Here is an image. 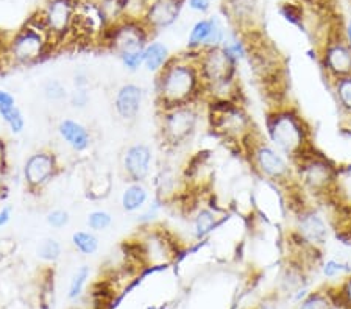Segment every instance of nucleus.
<instances>
[{
	"instance_id": "nucleus-1",
	"label": "nucleus",
	"mask_w": 351,
	"mask_h": 309,
	"mask_svg": "<svg viewBox=\"0 0 351 309\" xmlns=\"http://www.w3.org/2000/svg\"><path fill=\"white\" fill-rule=\"evenodd\" d=\"M154 92L158 111L205 100L197 52L188 50L172 55L171 61L155 75Z\"/></svg>"
},
{
	"instance_id": "nucleus-2",
	"label": "nucleus",
	"mask_w": 351,
	"mask_h": 309,
	"mask_svg": "<svg viewBox=\"0 0 351 309\" xmlns=\"http://www.w3.org/2000/svg\"><path fill=\"white\" fill-rule=\"evenodd\" d=\"M264 136L292 162L315 149L314 132L306 117L287 102L270 106L265 114Z\"/></svg>"
},
{
	"instance_id": "nucleus-3",
	"label": "nucleus",
	"mask_w": 351,
	"mask_h": 309,
	"mask_svg": "<svg viewBox=\"0 0 351 309\" xmlns=\"http://www.w3.org/2000/svg\"><path fill=\"white\" fill-rule=\"evenodd\" d=\"M197 63L205 91V102L209 100H239L237 69L239 60L225 46L205 49L197 52Z\"/></svg>"
},
{
	"instance_id": "nucleus-4",
	"label": "nucleus",
	"mask_w": 351,
	"mask_h": 309,
	"mask_svg": "<svg viewBox=\"0 0 351 309\" xmlns=\"http://www.w3.org/2000/svg\"><path fill=\"white\" fill-rule=\"evenodd\" d=\"M241 151L256 177L278 188H297L293 162L259 130L243 143Z\"/></svg>"
},
{
	"instance_id": "nucleus-5",
	"label": "nucleus",
	"mask_w": 351,
	"mask_h": 309,
	"mask_svg": "<svg viewBox=\"0 0 351 309\" xmlns=\"http://www.w3.org/2000/svg\"><path fill=\"white\" fill-rule=\"evenodd\" d=\"M295 184L300 193L319 201L337 200L341 167L320 150H311L293 162Z\"/></svg>"
},
{
	"instance_id": "nucleus-6",
	"label": "nucleus",
	"mask_w": 351,
	"mask_h": 309,
	"mask_svg": "<svg viewBox=\"0 0 351 309\" xmlns=\"http://www.w3.org/2000/svg\"><path fill=\"white\" fill-rule=\"evenodd\" d=\"M206 119L211 132L225 143L242 145L258 130L241 100H209Z\"/></svg>"
},
{
	"instance_id": "nucleus-7",
	"label": "nucleus",
	"mask_w": 351,
	"mask_h": 309,
	"mask_svg": "<svg viewBox=\"0 0 351 309\" xmlns=\"http://www.w3.org/2000/svg\"><path fill=\"white\" fill-rule=\"evenodd\" d=\"M55 46L41 16L32 18L14 33L8 42V56L14 64L33 66L43 61Z\"/></svg>"
},
{
	"instance_id": "nucleus-8",
	"label": "nucleus",
	"mask_w": 351,
	"mask_h": 309,
	"mask_svg": "<svg viewBox=\"0 0 351 309\" xmlns=\"http://www.w3.org/2000/svg\"><path fill=\"white\" fill-rule=\"evenodd\" d=\"M202 122L200 102L172 106L158 111L161 143L167 149H181L189 144L198 132Z\"/></svg>"
},
{
	"instance_id": "nucleus-9",
	"label": "nucleus",
	"mask_w": 351,
	"mask_h": 309,
	"mask_svg": "<svg viewBox=\"0 0 351 309\" xmlns=\"http://www.w3.org/2000/svg\"><path fill=\"white\" fill-rule=\"evenodd\" d=\"M292 240L297 247L309 251H319L330 239L326 219L311 205L292 208Z\"/></svg>"
},
{
	"instance_id": "nucleus-10",
	"label": "nucleus",
	"mask_w": 351,
	"mask_h": 309,
	"mask_svg": "<svg viewBox=\"0 0 351 309\" xmlns=\"http://www.w3.org/2000/svg\"><path fill=\"white\" fill-rule=\"evenodd\" d=\"M152 41V32L141 18L123 16L106 30L101 44H105L117 58L134 52H144L147 44Z\"/></svg>"
},
{
	"instance_id": "nucleus-11",
	"label": "nucleus",
	"mask_w": 351,
	"mask_h": 309,
	"mask_svg": "<svg viewBox=\"0 0 351 309\" xmlns=\"http://www.w3.org/2000/svg\"><path fill=\"white\" fill-rule=\"evenodd\" d=\"M319 63L328 82L351 75V49L345 28L331 25L319 50Z\"/></svg>"
},
{
	"instance_id": "nucleus-12",
	"label": "nucleus",
	"mask_w": 351,
	"mask_h": 309,
	"mask_svg": "<svg viewBox=\"0 0 351 309\" xmlns=\"http://www.w3.org/2000/svg\"><path fill=\"white\" fill-rule=\"evenodd\" d=\"M77 7L78 0H45L44 8L39 11L55 46L71 39Z\"/></svg>"
},
{
	"instance_id": "nucleus-13",
	"label": "nucleus",
	"mask_w": 351,
	"mask_h": 309,
	"mask_svg": "<svg viewBox=\"0 0 351 309\" xmlns=\"http://www.w3.org/2000/svg\"><path fill=\"white\" fill-rule=\"evenodd\" d=\"M24 182L30 193L43 190L60 173V162L52 150L43 149L28 156L24 164Z\"/></svg>"
},
{
	"instance_id": "nucleus-14",
	"label": "nucleus",
	"mask_w": 351,
	"mask_h": 309,
	"mask_svg": "<svg viewBox=\"0 0 351 309\" xmlns=\"http://www.w3.org/2000/svg\"><path fill=\"white\" fill-rule=\"evenodd\" d=\"M184 3L186 0H144L143 13L138 18L154 35L172 27L180 19Z\"/></svg>"
},
{
	"instance_id": "nucleus-15",
	"label": "nucleus",
	"mask_w": 351,
	"mask_h": 309,
	"mask_svg": "<svg viewBox=\"0 0 351 309\" xmlns=\"http://www.w3.org/2000/svg\"><path fill=\"white\" fill-rule=\"evenodd\" d=\"M226 38V30L217 16L213 18H202L192 25L188 36L189 52H202L205 49L222 47Z\"/></svg>"
},
{
	"instance_id": "nucleus-16",
	"label": "nucleus",
	"mask_w": 351,
	"mask_h": 309,
	"mask_svg": "<svg viewBox=\"0 0 351 309\" xmlns=\"http://www.w3.org/2000/svg\"><path fill=\"white\" fill-rule=\"evenodd\" d=\"M154 151L144 143L128 145L122 153V172L128 183H145L152 173Z\"/></svg>"
},
{
	"instance_id": "nucleus-17",
	"label": "nucleus",
	"mask_w": 351,
	"mask_h": 309,
	"mask_svg": "<svg viewBox=\"0 0 351 309\" xmlns=\"http://www.w3.org/2000/svg\"><path fill=\"white\" fill-rule=\"evenodd\" d=\"M144 102V89L136 83H125L117 89L114 95V111L119 119L132 123L138 119Z\"/></svg>"
},
{
	"instance_id": "nucleus-18",
	"label": "nucleus",
	"mask_w": 351,
	"mask_h": 309,
	"mask_svg": "<svg viewBox=\"0 0 351 309\" xmlns=\"http://www.w3.org/2000/svg\"><path fill=\"white\" fill-rule=\"evenodd\" d=\"M223 10L225 16L237 28V32H253L258 0H223Z\"/></svg>"
},
{
	"instance_id": "nucleus-19",
	"label": "nucleus",
	"mask_w": 351,
	"mask_h": 309,
	"mask_svg": "<svg viewBox=\"0 0 351 309\" xmlns=\"http://www.w3.org/2000/svg\"><path fill=\"white\" fill-rule=\"evenodd\" d=\"M58 134L64 140L67 147H71L77 153L86 151L93 144V136L86 125L75 119H63L58 123Z\"/></svg>"
},
{
	"instance_id": "nucleus-20",
	"label": "nucleus",
	"mask_w": 351,
	"mask_h": 309,
	"mask_svg": "<svg viewBox=\"0 0 351 309\" xmlns=\"http://www.w3.org/2000/svg\"><path fill=\"white\" fill-rule=\"evenodd\" d=\"M150 200V193L144 183H128L121 194V206L128 214L141 212Z\"/></svg>"
},
{
	"instance_id": "nucleus-21",
	"label": "nucleus",
	"mask_w": 351,
	"mask_h": 309,
	"mask_svg": "<svg viewBox=\"0 0 351 309\" xmlns=\"http://www.w3.org/2000/svg\"><path fill=\"white\" fill-rule=\"evenodd\" d=\"M192 236L197 240L206 239L214 230L217 228L220 222V217L216 210L209 206L198 208V210L192 214Z\"/></svg>"
},
{
	"instance_id": "nucleus-22",
	"label": "nucleus",
	"mask_w": 351,
	"mask_h": 309,
	"mask_svg": "<svg viewBox=\"0 0 351 309\" xmlns=\"http://www.w3.org/2000/svg\"><path fill=\"white\" fill-rule=\"evenodd\" d=\"M172 55L171 50L166 46V44L161 41H152L147 44L144 49V67L145 71L152 72V74H158L164 66H166L169 61H171Z\"/></svg>"
},
{
	"instance_id": "nucleus-23",
	"label": "nucleus",
	"mask_w": 351,
	"mask_h": 309,
	"mask_svg": "<svg viewBox=\"0 0 351 309\" xmlns=\"http://www.w3.org/2000/svg\"><path fill=\"white\" fill-rule=\"evenodd\" d=\"M330 83L331 94L334 97L339 111L343 117H347L351 123V75L337 78Z\"/></svg>"
},
{
	"instance_id": "nucleus-24",
	"label": "nucleus",
	"mask_w": 351,
	"mask_h": 309,
	"mask_svg": "<svg viewBox=\"0 0 351 309\" xmlns=\"http://www.w3.org/2000/svg\"><path fill=\"white\" fill-rule=\"evenodd\" d=\"M72 244L75 249L84 256L94 255L99 250V238L94 232L88 230H80L72 234Z\"/></svg>"
},
{
	"instance_id": "nucleus-25",
	"label": "nucleus",
	"mask_w": 351,
	"mask_h": 309,
	"mask_svg": "<svg viewBox=\"0 0 351 309\" xmlns=\"http://www.w3.org/2000/svg\"><path fill=\"white\" fill-rule=\"evenodd\" d=\"M0 117L10 127L11 133L21 134L25 130V117L16 105H0Z\"/></svg>"
},
{
	"instance_id": "nucleus-26",
	"label": "nucleus",
	"mask_w": 351,
	"mask_h": 309,
	"mask_svg": "<svg viewBox=\"0 0 351 309\" xmlns=\"http://www.w3.org/2000/svg\"><path fill=\"white\" fill-rule=\"evenodd\" d=\"M43 95L49 102L53 103H60L69 99V92H67L64 83L60 82L58 78H49L43 83Z\"/></svg>"
},
{
	"instance_id": "nucleus-27",
	"label": "nucleus",
	"mask_w": 351,
	"mask_h": 309,
	"mask_svg": "<svg viewBox=\"0 0 351 309\" xmlns=\"http://www.w3.org/2000/svg\"><path fill=\"white\" fill-rule=\"evenodd\" d=\"M334 308H336V303H334L331 292H314V294L308 295L298 306V309H334Z\"/></svg>"
},
{
	"instance_id": "nucleus-28",
	"label": "nucleus",
	"mask_w": 351,
	"mask_h": 309,
	"mask_svg": "<svg viewBox=\"0 0 351 309\" xmlns=\"http://www.w3.org/2000/svg\"><path fill=\"white\" fill-rule=\"evenodd\" d=\"M61 244L58 239L55 238H45L44 240H41V244L38 245V258L39 260H43L45 262H55L60 260L61 256Z\"/></svg>"
},
{
	"instance_id": "nucleus-29",
	"label": "nucleus",
	"mask_w": 351,
	"mask_h": 309,
	"mask_svg": "<svg viewBox=\"0 0 351 309\" xmlns=\"http://www.w3.org/2000/svg\"><path fill=\"white\" fill-rule=\"evenodd\" d=\"M86 223L90 232L94 233L105 232V230H108L112 225V216L111 212L105 210H94L88 214Z\"/></svg>"
},
{
	"instance_id": "nucleus-30",
	"label": "nucleus",
	"mask_w": 351,
	"mask_h": 309,
	"mask_svg": "<svg viewBox=\"0 0 351 309\" xmlns=\"http://www.w3.org/2000/svg\"><path fill=\"white\" fill-rule=\"evenodd\" d=\"M334 303L336 306H342L345 309H351V273H348L347 277L343 278L339 288L336 291L331 292Z\"/></svg>"
},
{
	"instance_id": "nucleus-31",
	"label": "nucleus",
	"mask_w": 351,
	"mask_h": 309,
	"mask_svg": "<svg viewBox=\"0 0 351 309\" xmlns=\"http://www.w3.org/2000/svg\"><path fill=\"white\" fill-rule=\"evenodd\" d=\"M89 273H90V271L88 266H82L75 272V275L72 277L71 286H69V299L73 300V299H77V297L82 295L84 286H86V281L89 278Z\"/></svg>"
},
{
	"instance_id": "nucleus-32",
	"label": "nucleus",
	"mask_w": 351,
	"mask_h": 309,
	"mask_svg": "<svg viewBox=\"0 0 351 309\" xmlns=\"http://www.w3.org/2000/svg\"><path fill=\"white\" fill-rule=\"evenodd\" d=\"M45 222H47L50 228H55V230L66 228L71 222V214L66 210L56 208V210H52L47 216H45Z\"/></svg>"
},
{
	"instance_id": "nucleus-33",
	"label": "nucleus",
	"mask_w": 351,
	"mask_h": 309,
	"mask_svg": "<svg viewBox=\"0 0 351 309\" xmlns=\"http://www.w3.org/2000/svg\"><path fill=\"white\" fill-rule=\"evenodd\" d=\"M162 205H164V201H161L156 197V199L154 200V203L147 205L144 210L141 211V214L138 216V223L143 225V227H150L152 222H154L158 217V212H160Z\"/></svg>"
},
{
	"instance_id": "nucleus-34",
	"label": "nucleus",
	"mask_w": 351,
	"mask_h": 309,
	"mask_svg": "<svg viewBox=\"0 0 351 309\" xmlns=\"http://www.w3.org/2000/svg\"><path fill=\"white\" fill-rule=\"evenodd\" d=\"M280 13L291 24L300 25L303 22V8L298 3H282L280 7Z\"/></svg>"
},
{
	"instance_id": "nucleus-35",
	"label": "nucleus",
	"mask_w": 351,
	"mask_h": 309,
	"mask_svg": "<svg viewBox=\"0 0 351 309\" xmlns=\"http://www.w3.org/2000/svg\"><path fill=\"white\" fill-rule=\"evenodd\" d=\"M322 271H324V275L326 278H337L341 277V275H347L351 272V269L347 266V264L342 262V261H337V260H328L324 267H322Z\"/></svg>"
},
{
	"instance_id": "nucleus-36",
	"label": "nucleus",
	"mask_w": 351,
	"mask_h": 309,
	"mask_svg": "<svg viewBox=\"0 0 351 309\" xmlns=\"http://www.w3.org/2000/svg\"><path fill=\"white\" fill-rule=\"evenodd\" d=\"M69 102L77 110H83L86 108L90 102V94L88 88H75L73 91L69 94Z\"/></svg>"
},
{
	"instance_id": "nucleus-37",
	"label": "nucleus",
	"mask_w": 351,
	"mask_h": 309,
	"mask_svg": "<svg viewBox=\"0 0 351 309\" xmlns=\"http://www.w3.org/2000/svg\"><path fill=\"white\" fill-rule=\"evenodd\" d=\"M188 5L192 11L200 14H206L211 10V0H188Z\"/></svg>"
},
{
	"instance_id": "nucleus-38",
	"label": "nucleus",
	"mask_w": 351,
	"mask_h": 309,
	"mask_svg": "<svg viewBox=\"0 0 351 309\" xmlns=\"http://www.w3.org/2000/svg\"><path fill=\"white\" fill-rule=\"evenodd\" d=\"M89 77L86 75V72H77L75 77H73V84H75V88H88L89 84Z\"/></svg>"
},
{
	"instance_id": "nucleus-39",
	"label": "nucleus",
	"mask_w": 351,
	"mask_h": 309,
	"mask_svg": "<svg viewBox=\"0 0 351 309\" xmlns=\"http://www.w3.org/2000/svg\"><path fill=\"white\" fill-rule=\"evenodd\" d=\"M11 214H13V208L11 206H3L2 210H0V228L5 227L10 222L11 219Z\"/></svg>"
},
{
	"instance_id": "nucleus-40",
	"label": "nucleus",
	"mask_w": 351,
	"mask_h": 309,
	"mask_svg": "<svg viewBox=\"0 0 351 309\" xmlns=\"http://www.w3.org/2000/svg\"><path fill=\"white\" fill-rule=\"evenodd\" d=\"M0 105H16V100L8 91L0 89Z\"/></svg>"
},
{
	"instance_id": "nucleus-41",
	"label": "nucleus",
	"mask_w": 351,
	"mask_h": 309,
	"mask_svg": "<svg viewBox=\"0 0 351 309\" xmlns=\"http://www.w3.org/2000/svg\"><path fill=\"white\" fill-rule=\"evenodd\" d=\"M345 36H347V41H348V46L351 49V22L350 24L345 27Z\"/></svg>"
},
{
	"instance_id": "nucleus-42",
	"label": "nucleus",
	"mask_w": 351,
	"mask_h": 309,
	"mask_svg": "<svg viewBox=\"0 0 351 309\" xmlns=\"http://www.w3.org/2000/svg\"><path fill=\"white\" fill-rule=\"evenodd\" d=\"M350 208V216H348V219H347V222L343 223V227H345V230H347L348 232V234L351 236V206H348Z\"/></svg>"
},
{
	"instance_id": "nucleus-43",
	"label": "nucleus",
	"mask_w": 351,
	"mask_h": 309,
	"mask_svg": "<svg viewBox=\"0 0 351 309\" xmlns=\"http://www.w3.org/2000/svg\"><path fill=\"white\" fill-rule=\"evenodd\" d=\"M259 309H276L274 303H264V305L259 306Z\"/></svg>"
},
{
	"instance_id": "nucleus-44",
	"label": "nucleus",
	"mask_w": 351,
	"mask_h": 309,
	"mask_svg": "<svg viewBox=\"0 0 351 309\" xmlns=\"http://www.w3.org/2000/svg\"><path fill=\"white\" fill-rule=\"evenodd\" d=\"M306 2H313V3L315 2V3H319V2H320V0H306Z\"/></svg>"
}]
</instances>
